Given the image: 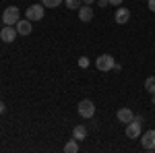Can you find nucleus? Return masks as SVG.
<instances>
[{"label":"nucleus","instance_id":"1","mask_svg":"<svg viewBox=\"0 0 155 153\" xmlns=\"http://www.w3.org/2000/svg\"><path fill=\"white\" fill-rule=\"evenodd\" d=\"M141 135H143V118L134 116L126 124V137L128 139H141Z\"/></svg>","mask_w":155,"mask_h":153},{"label":"nucleus","instance_id":"2","mask_svg":"<svg viewBox=\"0 0 155 153\" xmlns=\"http://www.w3.org/2000/svg\"><path fill=\"white\" fill-rule=\"evenodd\" d=\"M44 15H46V6L44 4H31L25 11V19H29L31 23H35V21H41L44 19Z\"/></svg>","mask_w":155,"mask_h":153},{"label":"nucleus","instance_id":"3","mask_svg":"<svg viewBox=\"0 0 155 153\" xmlns=\"http://www.w3.org/2000/svg\"><path fill=\"white\" fill-rule=\"evenodd\" d=\"M114 64H116V60H114L112 54H101V56H97V60H95V66H97L99 72H110L114 68Z\"/></svg>","mask_w":155,"mask_h":153},{"label":"nucleus","instance_id":"4","mask_svg":"<svg viewBox=\"0 0 155 153\" xmlns=\"http://www.w3.org/2000/svg\"><path fill=\"white\" fill-rule=\"evenodd\" d=\"M21 19V11L19 6H6L2 12V23L4 25H17V21Z\"/></svg>","mask_w":155,"mask_h":153},{"label":"nucleus","instance_id":"5","mask_svg":"<svg viewBox=\"0 0 155 153\" xmlns=\"http://www.w3.org/2000/svg\"><path fill=\"white\" fill-rule=\"evenodd\" d=\"M77 110H79V116L81 118H93L95 116V104L91 99H81Z\"/></svg>","mask_w":155,"mask_h":153},{"label":"nucleus","instance_id":"6","mask_svg":"<svg viewBox=\"0 0 155 153\" xmlns=\"http://www.w3.org/2000/svg\"><path fill=\"white\" fill-rule=\"evenodd\" d=\"M17 27L15 25H4L2 27V31H0V39L4 42V44H12L15 39H17Z\"/></svg>","mask_w":155,"mask_h":153},{"label":"nucleus","instance_id":"7","mask_svg":"<svg viewBox=\"0 0 155 153\" xmlns=\"http://www.w3.org/2000/svg\"><path fill=\"white\" fill-rule=\"evenodd\" d=\"M141 145L147 151H155V130H147L141 135Z\"/></svg>","mask_w":155,"mask_h":153},{"label":"nucleus","instance_id":"8","mask_svg":"<svg viewBox=\"0 0 155 153\" xmlns=\"http://www.w3.org/2000/svg\"><path fill=\"white\" fill-rule=\"evenodd\" d=\"M114 21H116L118 25H126L128 21H130V11L124 8V6H118L116 12H114Z\"/></svg>","mask_w":155,"mask_h":153},{"label":"nucleus","instance_id":"9","mask_svg":"<svg viewBox=\"0 0 155 153\" xmlns=\"http://www.w3.org/2000/svg\"><path fill=\"white\" fill-rule=\"evenodd\" d=\"M15 27H17V33H19V35H29V33L33 31V25H31L29 19H19Z\"/></svg>","mask_w":155,"mask_h":153},{"label":"nucleus","instance_id":"10","mask_svg":"<svg viewBox=\"0 0 155 153\" xmlns=\"http://www.w3.org/2000/svg\"><path fill=\"white\" fill-rule=\"evenodd\" d=\"M91 19H93V8H91V4H83V6L79 8V21L89 23Z\"/></svg>","mask_w":155,"mask_h":153},{"label":"nucleus","instance_id":"11","mask_svg":"<svg viewBox=\"0 0 155 153\" xmlns=\"http://www.w3.org/2000/svg\"><path fill=\"white\" fill-rule=\"evenodd\" d=\"M116 118H118L120 122H124V124H128L132 118H134V114H132V110H128V108H120L118 112H116Z\"/></svg>","mask_w":155,"mask_h":153},{"label":"nucleus","instance_id":"12","mask_svg":"<svg viewBox=\"0 0 155 153\" xmlns=\"http://www.w3.org/2000/svg\"><path fill=\"white\" fill-rule=\"evenodd\" d=\"M72 139H77V141L87 139V128H85L83 124H77V126L72 128Z\"/></svg>","mask_w":155,"mask_h":153},{"label":"nucleus","instance_id":"13","mask_svg":"<svg viewBox=\"0 0 155 153\" xmlns=\"http://www.w3.org/2000/svg\"><path fill=\"white\" fill-rule=\"evenodd\" d=\"M64 151L66 153H77L79 151V141H77V139H71V141L64 145Z\"/></svg>","mask_w":155,"mask_h":153},{"label":"nucleus","instance_id":"14","mask_svg":"<svg viewBox=\"0 0 155 153\" xmlns=\"http://www.w3.org/2000/svg\"><path fill=\"white\" fill-rule=\"evenodd\" d=\"M145 89H147L151 95L155 93V77H147V81H145Z\"/></svg>","mask_w":155,"mask_h":153},{"label":"nucleus","instance_id":"15","mask_svg":"<svg viewBox=\"0 0 155 153\" xmlns=\"http://www.w3.org/2000/svg\"><path fill=\"white\" fill-rule=\"evenodd\" d=\"M64 4H66L71 11H74V8H81V6H83V0H64Z\"/></svg>","mask_w":155,"mask_h":153},{"label":"nucleus","instance_id":"16","mask_svg":"<svg viewBox=\"0 0 155 153\" xmlns=\"http://www.w3.org/2000/svg\"><path fill=\"white\" fill-rule=\"evenodd\" d=\"M60 2H64V0H41V4L46 8H56V6H60Z\"/></svg>","mask_w":155,"mask_h":153},{"label":"nucleus","instance_id":"17","mask_svg":"<svg viewBox=\"0 0 155 153\" xmlns=\"http://www.w3.org/2000/svg\"><path fill=\"white\" fill-rule=\"evenodd\" d=\"M79 66H81V68H87V66H89V58L81 56V58H79Z\"/></svg>","mask_w":155,"mask_h":153},{"label":"nucleus","instance_id":"18","mask_svg":"<svg viewBox=\"0 0 155 153\" xmlns=\"http://www.w3.org/2000/svg\"><path fill=\"white\" fill-rule=\"evenodd\" d=\"M147 6H149L151 12H155V0H147Z\"/></svg>","mask_w":155,"mask_h":153},{"label":"nucleus","instance_id":"19","mask_svg":"<svg viewBox=\"0 0 155 153\" xmlns=\"http://www.w3.org/2000/svg\"><path fill=\"white\" fill-rule=\"evenodd\" d=\"M97 4H99V6H101V8H106L107 4H110V0H97Z\"/></svg>","mask_w":155,"mask_h":153},{"label":"nucleus","instance_id":"20","mask_svg":"<svg viewBox=\"0 0 155 153\" xmlns=\"http://www.w3.org/2000/svg\"><path fill=\"white\" fill-rule=\"evenodd\" d=\"M122 2H124V0H110V4H114V6H120Z\"/></svg>","mask_w":155,"mask_h":153},{"label":"nucleus","instance_id":"21","mask_svg":"<svg viewBox=\"0 0 155 153\" xmlns=\"http://www.w3.org/2000/svg\"><path fill=\"white\" fill-rule=\"evenodd\" d=\"M4 110H6V106H4V101H0V114H4Z\"/></svg>","mask_w":155,"mask_h":153},{"label":"nucleus","instance_id":"22","mask_svg":"<svg viewBox=\"0 0 155 153\" xmlns=\"http://www.w3.org/2000/svg\"><path fill=\"white\" fill-rule=\"evenodd\" d=\"M93 2H97V0H83V4H93Z\"/></svg>","mask_w":155,"mask_h":153},{"label":"nucleus","instance_id":"23","mask_svg":"<svg viewBox=\"0 0 155 153\" xmlns=\"http://www.w3.org/2000/svg\"><path fill=\"white\" fill-rule=\"evenodd\" d=\"M151 101H153V106H155V93H153V99H151Z\"/></svg>","mask_w":155,"mask_h":153}]
</instances>
